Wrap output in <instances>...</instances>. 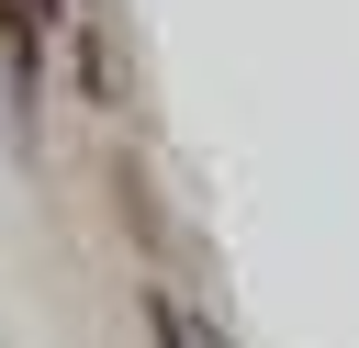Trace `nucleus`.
I'll use <instances>...</instances> for the list:
<instances>
[{"instance_id": "f257e3e1", "label": "nucleus", "mask_w": 359, "mask_h": 348, "mask_svg": "<svg viewBox=\"0 0 359 348\" xmlns=\"http://www.w3.org/2000/svg\"><path fill=\"white\" fill-rule=\"evenodd\" d=\"M34 11H45V0H34Z\"/></svg>"}]
</instances>
